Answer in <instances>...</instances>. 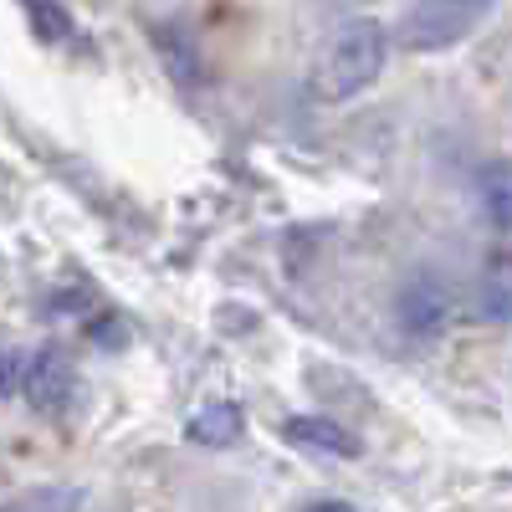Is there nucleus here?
I'll use <instances>...</instances> for the list:
<instances>
[{"label": "nucleus", "mask_w": 512, "mask_h": 512, "mask_svg": "<svg viewBox=\"0 0 512 512\" xmlns=\"http://www.w3.org/2000/svg\"><path fill=\"white\" fill-rule=\"evenodd\" d=\"M384 57H390V31L369 16H354L333 31V41L318 57V77L313 88L323 103H344L354 93H364L369 82L384 72Z\"/></svg>", "instance_id": "f257e3e1"}, {"label": "nucleus", "mask_w": 512, "mask_h": 512, "mask_svg": "<svg viewBox=\"0 0 512 512\" xmlns=\"http://www.w3.org/2000/svg\"><path fill=\"white\" fill-rule=\"evenodd\" d=\"M497 16V0H415L400 16V47L405 52H446L456 41L477 36Z\"/></svg>", "instance_id": "f03ea898"}, {"label": "nucleus", "mask_w": 512, "mask_h": 512, "mask_svg": "<svg viewBox=\"0 0 512 512\" xmlns=\"http://www.w3.org/2000/svg\"><path fill=\"white\" fill-rule=\"evenodd\" d=\"M395 318L410 338H436L451 323V287L436 272H415L395 297Z\"/></svg>", "instance_id": "7ed1b4c3"}, {"label": "nucleus", "mask_w": 512, "mask_h": 512, "mask_svg": "<svg viewBox=\"0 0 512 512\" xmlns=\"http://www.w3.org/2000/svg\"><path fill=\"white\" fill-rule=\"evenodd\" d=\"M21 395L31 400V410L41 415H62L77 395V369L62 349H41L21 364Z\"/></svg>", "instance_id": "20e7f679"}, {"label": "nucleus", "mask_w": 512, "mask_h": 512, "mask_svg": "<svg viewBox=\"0 0 512 512\" xmlns=\"http://www.w3.org/2000/svg\"><path fill=\"white\" fill-rule=\"evenodd\" d=\"M282 436L292 446H303V451H318V456H338V461H354L359 456V441L338 420H328V415H292L282 425Z\"/></svg>", "instance_id": "39448f33"}, {"label": "nucleus", "mask_w": 512, "mask_h": 512, "mask_svg": "<svg viewBox=\"0 0 512 512\" xmlns=\"http://www.w3.org/2000/svg\"><path fill=\"white\" fill-rule=\"evenodd\" d=\"M472 195H477V210L487 226L512 231V159H487L472 180Z\"/></svg>", "instance_id": "423d86ee"}, {"label": "nucleus", "mask_w": 512, "mask_h": 512, "mask_svg": "<svg viewBox=\"0 0 512 512\" xmlns=\"http://www.w3.org/2000/svg\"><path fill=\"white\" fill-rule=\"evenodd\" d=\"M241 405H231V400H210L205 410H195L190 415V425H185V436L195 441V446H236L241 441Z\"/></svg>", "instance_id": "0eeeda50"}, {"label": "nucleus", "mask_w": 512, "mask_h": 512, "mask_svg": "<svg viewBox=\"0 0 512 512\" xmlns=\"http://www.w3.org/2000/svg\"><path fill=\"white\" fill-rule=\"evenodd\" d=\"M477 318L512 323V262H492L477 282Z\"/></svg>", "instance_id": "6e6552de"}, {"label": "nucleus", "mask_w": 512, "mask_h": 512, "mask_svg": "<svg viewBox=\"0 0 512 512\" xmlns=\"http://www.w3.org/2000/svg\"><path fill=\"white\" fill-rule=\"evenodd\" d=\"M11 384H21V354L0 359V395H11Z\"/></svg>", "instance_id": "1a4fd4ad"}, {"label": "nucleus", "mask_w": 512, "mask_h": 512, "mask_svg": "<svg viewBox=\"0 0 512 512\" xmlns=\"http://www.w3.org/2000/svg\"><path fill=\"white\" fill-rule=\"evenodd\" d=\"M303 512H359V507H349V502H333V497H328V502H313V507H303Z\"/></svg>", "instance_id": "9d476101"}]
</instances>
